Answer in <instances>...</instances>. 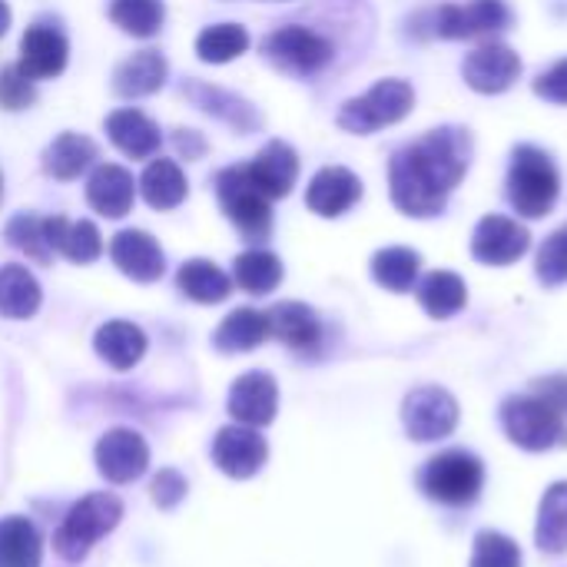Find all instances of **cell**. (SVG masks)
Returning a JSON list of instances; mask_svg holds the SVG:
<instances>
[{"label": "cell", "mask_w": 567, "mask_h": 567, "mask_svg": "<svg viewBox=\"0 0 567 567\" xmlns=\"http://www.w3.org/2000/svg\"><path fill=\"white\" fill-rule=\"evenodd\" d=\"M233 282L249 296H266L282 282V262L269 249H249L233 262Z\"/></svg>", "instance_id": "cell-34"}, {"label": "cell", "mask_w": 567, "mask_h": 567, "mask_svg": "<svg viewBox=\"0 0 567 567\" xmlns=\"http://www.w3.org/2000/svg\"><path fill=\"white\" fill-rule=\"evenodd\" d=\"M173 143H176L179 156H186V159H199L206 153V140L196 130H176Z\"/></svg>", "instance_id": "cell-46"}, {"label": "cell", "mask_w": 567, "mask_h": 567, "mask_svg": "<svg viewBox=\"0 0 567 567\" xmlns=\"http://www.w3.org/2000/svg\"><path fill=\"white\" fill-rule=\"evenodd\" d=\"M502 425L508 439L525 452H551L567 445V415H561L535 392L505 399Z\"/></svg>", "instance_id": "cell-4"}, {"label": "cell", "mask_w": 567, "mask_h": 567, "mask_svg": "<svg viewBox=\"0 0 567 567\" xmlns=\"http://www.w3.org/2000/svg\"><path fill=\"white\" fill-rule=\"evenodd\" d=\"M0 199H3V176H0Z\"/></svg>", "instance_id": "cell-48"}, {"label": "cell", "mask_w": 567, "mask_h": 567, "mask_svg": "<svg viewBox=\"0 0 567 567\" xmlns=\"http://www.w3.org/2000/svg\"><path fill=\"white\" fill-rule=\"evenodd\" d=\"M472 163V136L462 126H442L402 146L389 163L392 203L415 219L439 216Z\"/></svg>", "instance_id": "cell-1"}, {"label": "cell", "mask_w": 567, "mask_h": 567, "mask_svg": "<svg viewBox=\"0 0 567 567\" xmlns=\"http://www.w3.org/2000/svg\"><path fill=\"white\" fill-rule=\"evenodd\" d=\"M96 159V143L83 133H60L47 150H43V173L60 179V183H70L76 179L80 173H86Z\"/></svg>", "instance_id": "cell-28"}, {"label": "cell", "mask_w": 567, "mask_h": 567, "mask_svg": "<svg viewBox=\"0 0 567 567\" xmlns=\"http://www.w3.org/2000/svg\"><path fill=\"white\" fill-rule=\"evenodd\" d=\"M532 392H535V395H542L548 405H555L561 415H567V375H548V379H538Z\"/></svg>", "instance_id": "cell-45"}, {"label": "cell", "mask_w": 567, "mask_h": 567, "mask_svg": "<svg viewBox=\"0 0 567 567\" xmlns=\"http://www.w3.org/2000/svg\"><path fill=\"white\" fill-rule=\"evenodd\" d=\"M419 302L432 319H452L465 309L468 289H465L462 276H455L449 269H435L419 282Z\"/></svg>", "instance_id": "cell-33"}, {"label": "cell", "mask_w": 567, "mask_h": 567, "mask_svg": "<svg viewBox=\"0 0 567 567\" xmlns=\"http://www.w3.org/2000/svg\"><path fill=\"white\" fill-rule=\"evenodd\" d=\"M93 462H96L100 478H106L110 485H130L140 475H146V468H150V445L133 429H110L96 442Z\"/></svg>", "instance_id": "cell-11"}, {"label": "cell", "mask_w": 567, "mask_h": 567, "mask_svg": "<svg viewBox=\"0 0 567 567\" xmlns=\"http://www.w3.org/2000/svg\"><path fill=\"white\" fill-rule=\"evenodd\" d=\"M140 193H143V199H146L153 209L169 213V209H176V206L186 199L189 183H186L183 169H179L173 159H153V163L143 169V176H140Z\"/></svg>", "instance_id": "cell-32"}, {"label": "cell", "mask_w": 567, "mask_h": 567, "mask_svg": "<svg viewBox=\"0 0 567 567\" xmlns=\"http://www.w3.org/2000/svg\"><path fill=\"white\" fill-rule=\"evenodd\" d=\"M359 199H362V179L346 166L319 169L306 189V206L322 219H336V216L349 213Z\"/></svg>", "instance_id": "cell-19"}, {"label": "cell", "mask_w": 567, "mask_h": 567, "mask_svg": "<svg viewBox=\"0 0 567 567\" xmlns=\"http://www.w3.org/2000/svg\"><path fill=\"white\" fill-rule=\"evenodd\" d=\"M269 336L296 352H312L322 342V322L306 302H279L269 312Z\"/></svg>", "instance_id": "cell-25"}, {"label": "cell", "mask_w": 567, "mask_h": 567, "mask_svg": "<svg viewBox=\"0 0 567 567\" xmlns=\"http://www.w3.org/2000/svg\"><path fill=\"white\" fill-rule=\"evenodd\" d=\"M262 56L282 70V73H292V76H316L322 73L332 56H336V47L309 30V27H299V23H289V27H279L272 30L266 40H262Z\"/></svg>", "instance_id": "cell-8"}, {"label": "cell", "mask_w": 567, "mask_h": 567, "mask_svg": "<svg viewBox=\"0 0 567 567\" xmlns=\"http://www.w3.org/2000/svg\"><path fill=\"white\" fill-rule=\"evenodd\" d=\"M120 518H123V502L113 492H90L63 515L50 545L60 561L80 565L90 555V548L120 525Z\"/></svg>", "instance_id": "cell-2"}, {"label": "cell", "mask_w": 567, "mask_h": 567, "mask_svg": "<svg viewBox=\"0 0 567 567\" xmlns=\"http://www.w3.org/2000/svg\"><path fill=\"white\" fill-rule=\"evenodd\" d=\"M216 196H219V206L223 213L229 216V223L249 239V243H259V239H269L272 233V199H266L249 169L246 166H226L216 173Z\"/></svg>", "instance_id": "cell-7"}, {"label": "cell", "mask_w": 567, "mask_h": 567, "mask_svg": "<svg viewBox=\"0 0 567 567\" xmlns=\"http://www.w3.org/2000/svg\"><path fill=\"white\" fill-rule=\"evenodd\" d=\"M472 567H522V548L502 532H482L475 538Z\"/></svg>", "instance_id": "cell-40"}, {"label": "cell", "mask_w": 567, "mask_h": 567, "mask_svg": "<svg viewBox=\"0 0 567 567\" xmlns=\"http://www.w3.org/2000/svg\"><path fill=\"white\" fill-rule=\"evenodd\" d=\"M535 542L548 555H565L567 551V482H558L545 492L542 508H538Z\"/></svg>", "instance_id": "cell-35"}, {"label": "cell", "mask_w": 567, "mask_h": 567, "mask_svg": "<svg viewBox=\"0 0 567 567\" xmlns=\"http://www.w3.org/2000/svg\"><path fill=\"white\" fill-rule=\"evenodd\" d=\"M532 246V236L522 223L508 219V216H485L475 226L472 236V256L485 266H512L518 262Z\"/></svg>", "instance_id": "cell-14"}, {"label": "cell", "mask_w": 567, "mask_h": 567, "mask_svg": "<svg viewBox=\"0 0 567 567\" xmlns=\"http://www.w3.org/2000/svg\"><path fill=\"white\" fill-rule=\"evenodd\" d=\"M106 136L130 159H150V156H156V150L163 143L159 126L143 110H133V106L113 110L106 116Z\"/></svg>", "instance_id": "cell-23"}, {"label": "cell", "mask_w": 567, "mask_h": 567, "mask_svg": "<svg viewBox=\"0 0 567 567\" xmlns=\"http://www.w3.org/2000/svg\"><path fill=\"white\" fill-rule=\"evenodd\" d=\"M246 169H249L256 189H259L266 199H282V196L292 193V186H296V179H299V156H296V150H292L289 143L272 140V143H266V146L256 153V159H252Z\"/></svg>", "instance_id": "cell-20"}, {"label": "cell", "mask_w": 567, "mask_h": 567, "mask_svg": "<svg viewBox=\"0 0 567 567\" xmlns=\"http://www.w3.org/2000/svg\"><path fill=\"white\" fill-rule=\"evenodd\" d=\"M7 27H10V7H7V0H0V37L7 33Z\"/></svg>", "instance_id": "cell-47"}, {"label": "cell", "mask_w": 567, "mask_h": 567, "mask_svg": "<svg viewBox=\"0 0 567 567\" xmlns=\"http://www.w3.org/2000/svg\"><path fill=\"white\" fill-rule=\"evenodd\" d=\"M37 100V86H33V76H27L20 70V63H10L0 70V106L17 113V110H27L33 106Z\"/></svg>", "instance_id": "cell-42"}, {"label": "cell", "mask_w": 567, "mask_h": 567, "mask_svg": "<svg viewBox=\"0 0 567 567\" xmlns=\"http://www.w3.org/2000/svg\"><path fill=\"white\" fill-rule=\"evenodd\" d=\"M538 279L545 286H565L567 282V226L555 229L542 249H538Z\"/></svg>", "instance_id": "cell-41"}, {"label": "cell", "mask_w": 567, "mask_h": 567, "mask_svg": "<svg viewBox=\"0 0 567 567\" xmlns=\"http://www.w3.org/2000/svg\"><path fill=\"white\" fill-rule=\"evenodd\" d=\"M186 492H189V482L176 468H159V475L150 485V498L159 512H173L186 498Z\"/></svg>", "instance_id": "cell-43"}, {"label": "cell", "mask_w": 567, "mask_h": 567, "mask_svg": "<svg viewBox=\"0 0 567 567\" xmlns=\"http://www.w3.org/2000/svg\"><path fill=\"white\" fill-rule=\"evenodd\" d=\"M419 269H422V256L405 246L379 249L372 259V276L389 292H409L419 282Z\"/></svg>", "instance_id": "cell-36"}, {"label": "cell", "mask_w": 567, "mask_h": 567, "mask_svg": "<svg viewBox=\"0 0 567 567\" xmlns=\"http://www.w3.org/2000/svg\"><path fill=\"white\" fill-rule=\"evenodd\" d=\"M226 409L233 415L236 425H249V429H266L272 425L276 412H279V385L269 372H246L233 382Z\"/></svg>", "instance_id": "cell-13"}, {"label": "cell", "mask_w": 567, "mask_h": 567, "mask_svg": "<svg viewBox=\"0 0 567 567\" xmlns=\"http://www.w3.org/2000/svg\"><path fill=\"white\" fill-rule=\"evenodd\" d=\"M70 56L66 37L50 23H33L20 37V70L33 80H53L63 73Z\"/></svg>", "instance_id": "cell-17"}, {"label": "cell", "mask_w": 567, "mask_h": 567, "mask_svg": "<svg viewBox=\"0 0 567 567\" xmlns=\"http://www.w3.org/2000/svg\"><path fill=\"white\" fill-rule=\"evenodd\" d=\"M3 236H7V243H10L13 249H20L27 259L40 262V266H47V262L53 259V252H50V246H47V236H43V219L33 216V213H17V216L7 223Z\"/></svg>", "instance_id": "cell-39"}, {"label": "cell", "mask_w": 567, "mask_h": 567, "mask_svg": "<svg viewBox=\"0 0 567 567\" xmlns=\"http://www.w3.org/2000/svg\"><path fill=\"white\" fill-rule=\"evenodd\" d=\"M110 259H113V266L126 279L143 282V286L163 279V272H166V256H163L159 243L150 233H143V229H123V233H116L110 239Z\"/></svg>", "instance_id": "cell-15"}, {"label": "cell", "mask_w": 567, "mask_h": 567, "mask_svg": "<svg viewBox=\"0 0 567 567\" xmlns=\"http://www.w3.org/2000/svg\"><path fill=\"white\" fill-rule=\"evenodd\" d=\"M462 73L465 83L478 93H505L522 76V60L505 43H485L465 56Z\"/></svg>", "instance_id": "cell-16"}, {"label": "cell", "mask_w": 567, "mask_h": 567, "mask_svg": "<svg viewBox=\"0 0 567 567\" xmlns=\"http://www.w3.org/2000/svg\"><path fill=\"white\" fill-rule=\"evenodd\" d=\"M136 183L133 173L116 163H100L86 179V203L106 219H123L133 209Z\"/></svg>", "instance_id": "cell-21"}, {"label": "cell", "mask_w": 567, "mask_h": 567, "mask_svg": "<svg viewBox=\"0 0 567 567\" xmlns=\"http://www.w3.org/2000/svg\"><path fill=\"white\" fill-rule=\"evenodd\" d=\"M43 236L50 252L66 256L70 262H96L103 256V236L90 219H76L70 223L66 216H47L43 219Z\"/></svg>", "instance_id": "cell-22"}, {"label": "cell", "mask_w": 567, "mask_h": 567, "mask_svg": "<svg viewBox=\"0 0 567 567\" xmlns=\"http://www.w3.org/2000/svg\"><path fill=\"white\" fill-rule=\"evenodd\" d=\"M169 76V63L159 50H140L113 70V93L136 100L156 93Z\"/></svg>", "instance_id": "cell-26"}, {"label": "cell", "mask_w": 567, "mask_h": 567, "mask_svg": "<svg viewBox=\"0 0 567 567\" xmlns=\"http://www.w3.org/2000/svg\"><path fill=\"white\" fill-rule=\"evenodd\" d=\"M512 23V13L502 0H472V3H442L435 10V33L445 40H472L498 33Z\"/></svg>", "instance_id": "cell-12"}, {"label": "cell", "mask_w": 567, "mask_h": 567, "mask_svg": "<svg viewBox=\"0 0 567 567\" xmlns=\"http://www.w3.org/2000/svg\"><path fill=\"white\" fill-rule=\"evenodd\" d=\"M43 538L37 525L23 515L0 518V567H40Z\"/></svg>", "instance_id": "cell-29"}, {"label": "cell", "mask_w": 567, "mask_h": 567, "mask_svg": "<svg viewBox=\"0 0 567 567\" xmlns=\"http://www.w3.org/2000/svg\"><path fill=\"white\" fill-rule=\"evenodd\" d=\"M412 106H415V90L405 80H379L362 96L346 100L336 123L346 133L369 136L375 130H385V126H395L399 120H405L412 113Z\"/></svg>", "instance_id": "cell-5"}, {"label": "cell", "mask_w": 567, "mask_h": 567, "mask_svg": "<svg viewBox=\"0 0 567 567\" xmlns=\"http://www.w3.org/2000/svg\"><path fill=\"white\" fill-rule=\"evenodd\" d=\"M535 93L548 103H567V56L535 80Z\"/></svg>", "instance_id": "cell-44"}, {"label": "cell", "mask_w": 567, "mask_h": 567, "mask_svg": "<svg viewBox=\"0 0 567 567\" xmlns=\"http://www.w3.org/2000/svg\"><path fill=\"white\" fill-rule=\"evenodd\" d=\"M209 455H213V465L226 475V478H236V482H246V478H256L266 462H269V442L262 439L259 429H249V425H223L209 445Z\"/></svg>", "instance_id": "cell-10"}, {"label": "cell", "mask_w": 567, "mask_h": 567, "mask_svg": "<svg viewBox=\"0 0 567 567\" xmlns=\"http://www.w3.org/2000/svg\"><path fill=\"white\" fill-rule=\"evenodd\" d=\"M40 282L33 279V272L27 266H17V262H7L0 266V316L3 319H30L37 316L40 309Z\"/></svg>", "instance_id": "cell-30"}, {"label": "cell", "mask_w": 567, "mask_h": 567, "mask_svg": "<svg viewBox=\"0 0 567 567\" xmlns=\"http://www.w3.org/2000/svg\"><path fill=\"white\" fill-rule=\"evenodd\" d=\"M110 20L140 40H150L159 33L163 20H166V7L163 0H110Z\"/></svg>", "instance_id": "cell-37"}, {"label": "cell", "mask_w": 567, "mask_h": 567, "mask_svg": "<svg viewBox=\"0 0 567 567\" xmlns=\"http://www.w3.org/2000/svg\"><path fill=\"white\" fill-rule=\"evenodd\" d=\"M183 96L189 103H196L203 113L223 120L226 126H233L236 133H256L262 126V116L256 113V106L223 86H213V83H203V80H186L183 83Z\"/></svg>", "instance_id": "cell-18"}, {"label": "cell", "mask_w": 567, "mask_h": 567, "mask_svg": "<svg viewBox=\"0 0 567 567\" xmlns=\"http://www.w3.org/2000/svg\"><path fill=\"white\" fill-rule=\"evenodd\" d=\"M176 286L186 299H193L199 306H216V302L229 299V292H233V279L209 259L183 262L176 272Z\"/></svg>", "instance_id": "cell-31"}, {"label": "cell", "mask_w": 567, "mask_h": 567, "mask_svg": "<svg viewBox=\"0 0 567 567\" xmlns=\"http://www.w3.org/2000/svg\"><path fill=\"white\" fill-rule=\"evenodd\" d=\"M269 339V316L259 309H233L213 332V349L223 355L252 352Z\"/></svg>", "instance_id": "cell-27"}, {"label": "cell", "mask_w": 567, "mask_h": 567, "mask_svg": "<svg viewBox=\"0 0 567 567\" xmlns=\"http://www.w3.org/2000/svg\"><path fill=\"white\" fill-rule=\"evenodd\" d=\"M485 485V465L478 455L465 449H449L429 458L422 468V492L449 508H465L482 495Z\"/></svg>", "instance_id": "cell-6"}, {"label": "cell", "mask_w": 567, "mask_h": 567, "mask_svg": "<svg viewBox=\"0 0 567 567\" xmlns=\"http://www.w3.org/2000/svg\"><path fill=\"white\" fill-rule=\"evenodd\" d=\"M558 193H561V176L551 156L538 146H518L512 153V169H508V199L515 213L528 219H542L551 213Z\"/></svg>", "instance_id": "cell-3"}, {"label": "cell", "mask_w": 567, "mask_h": 567, "mask_svg": "<svg viewBox=\"0 0 567 567\" xmlns=\"http://www.w3.org/2000/svg\"><path fill=\"white\" fill-rule=\"evenodd\" d=\"M402 422L409 439L415 442H439L449 439L458 425V402L452 392L439 385L412 389L402 402Z\"/></svg>", "instance_id": "cell-9"}, {"label": "cell", "mask_w": 567, "mask_h": 567, "mask_svg": "<svg viewBox=\"0 0 567 567\" xmlns=\"http://www.w3.org/2000/svg\"><path fill=\"white\" fill-rule=\"evenodd\" d=\"M249 50V30L243 23H213L196 37V56L203 63H229Z\"/></svg>", "instance_id": "cell-38"}, {"label": "cell", "mask_w": 567, "mask_h": 567, "mask_svg": "<svg viewBox=\"0 0 567 567\" xmlns=\"http://www.w3.org/2000/svg\"><path fill=\"white\" fill-rule=\"evenodd\" d=\"M146 332L136 326V322H126V319H113V322H103L93 336V349L96 355L116 369V372H130L140 365V359L146 355Z\"/></svg>", "instance_id": "cell-24"}]
</instances>
